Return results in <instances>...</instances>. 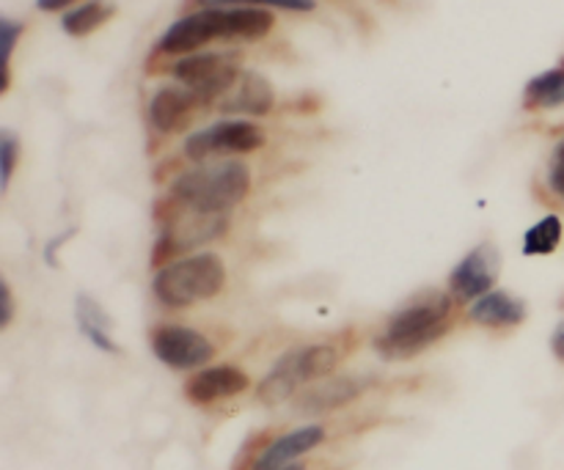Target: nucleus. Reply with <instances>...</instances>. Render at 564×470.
I'll use <instances>...</instances> for the list:
<instances>
[{
  "instance_id": "obj_26",
  "label": "nucleus",
  "mask_w": 564,
  "mask_h": 470,
  "mask_svg": "<svg viewBox=\"0 0 564 470\" xmlns=\"http://www.w3.org/2000/svg\"><path fill=\"white\" fill-rule=\"evenodd\" d=\"M551 352L556 356V361L564 363V319L560 325H556L554 336H551Z\"/></svg>"
},
{
  "instance_id": "obj_24",
  "label": "nucleus",
  "mask_w": 564,
  "mask_h": 470,
  "mask_svg": "<svg viewBox=\"0 0 564 470\" xmlns=\"http://www.w3.org/2000/svg\"><path fill=\"white\" fill-rule=\"evenodd\" d=\"M549 185L556 196L564 198V138L554 146V154H551L549 163Z\"/></svg>"
},
{
  "instance_id": "obj_2",
  "label": "nucleus",
  "mask_w": 564,
  "mask_h": 470,
  "mask_svg": "<svg viewBox=\"0 0 564 470\" xmlns=\"http://www.w3.org/2000/svg\"><path fill=\"white\" fill-rule=\"evenodd\" d=\"M251 193V171L240 160L198 163L171 182V198L187 212L226 215Z\"/></svg>"
},
{
  "instance_id": "obj_17",
  "label": "nucleus",
  "mask_w": 564,
  "mask_h": 470,
  "mask_svg": "<svg viewBox=\"0 0 564 470\" xmlns=\"http://www.w3.org/2000/svg\"><path fill=\"white\" fill-rule=\"evenodd\" d=\"M75 317H77V328H80V334L86 336L97 350L110 352V356H119L121 347L116 345L113 334H110L113 323H110L108 314L102 311V306H99L91 295H86V292L77 295Z\"/></svg>"
},
{
  "instance_id": "obj_19",
  "label": "nucleus",
  "mask_w": 564,
  "mask_h": 470,
  "mask_svg": "<svg viewBox=\"0 0 564 470\" xmlns=\"http://www.w3.org/2000/svg\"><path fill=\"white\" fill-rule=\"evenodd\" d=\"M564 226L560 215H545L523 234V256H551L562 245Z\"/></svg>"
},
{
  "instance_id": "obj_28",
  "label": "nucleus",
  "mask_w": 564,
  "mask_h": 470,
  "mask_svg": "<svg viewBox=\"0 0 564 470\" xmlns=\"http://www.w3.org/2000/svg\"><path fill=\"white\" fill-rule=\"evenodd\" d=\"M281 470H306L303 466H286V468H281Z\"/></svg>"
},
{
  "instance_id": "obj_23",
  "label": "nucleus",
  "mask_w": 564,
  "mask_h": 470,
  "mask_svg": "<svg viewBox=\"0 0 564 470\" xmlns=\"http://www.w3.org/2000/svg\"><path fill=\"white\" fill-rule=\"evenodd\" d=\"M22 31H25V25H22V22L11 20V17H0V42H3V66L11 64V53H14L17 39L22 36Z\"/></svg>"
},
{
  "instance_id": "obj_18",
  "label": "nucleus",
  "mask_w": 564,
  "mask_h": 470,
  "mask_svg": "<svg viewBox=\"0 0 564 470\" xmlns=\"http://www.w3.org/2000/svg\"><path fill=\"white\" fill-rule=\"evenodd\" d=\"M564 105V66L540 72L523 88V108L527 110H554Z\"/></svg>"
},
{
  "instance_id": "obj_3",
  "label": "nucleus",
  "mask_w": 564,
  "mask_h": 470,
  "mask_svg": "<svg viewBox=\"0 0 564 470\" xmlns=\"http://www.w3.org/2000/svg\"><path fill=\"white\" fill-rule=\"evenodd\" d=\"M226 267L215 253L176 259L160 267L152 281V295L165 308H191L196 303L213 300L224 292Z\"/></svg>"
},
{
  "instance_id": "obj_9",
  "label": "nucleus",
  "mask_w": 564,
  "mask_h": 470,
  "mask_svg": "<svg viewBox=\"0 0 564 470\" xmlns=\"http://www.w3.org/2000/svg\"><path fill=\"white\" fill-rule=\"evenodd\" d=\"M501 273V253L494 242H479L449 273V292L460 303H477L494 292Z\"/></svg>"
},
{
  "instance_id": "obj_5",
  "label": "nucleus",
  "mask_w": 564,
  "mask_h": 470,
  "mask_svg": "<svg viewBox=\"0 0 564 470\" xmlns=\"http://www.w3.org/2000/svg\"><path fill=\"white\" fill-rule=\"evenodd\" d=\"M169 72L180 86L191 88L207 105H213L215 99H224L242 75L237 53H193L185 58H176Z\"/></svg>"
},
{
  "instance_id": "obj_4",
  "label": "nucleus",
  "mask_w": 564,
  "mask_h": 470,
  "mask_svg": "<svg viewBox=\"0 0 564 470\" xmlns=\"http://www.w3.org/2000/svg\"><path fill=\"white\" fill-rule=\"evenodd\" d=\"M339 363L341 350L336 345H306L297 347V350L284 352V356L273 363L268 378L259 383L257 400L268 407L281 405V402L290 400L301 385L319 383V380L330 378Z\"/></svg>"
},
{
  "instance_id": "obj_22",
  "label": "nucleus",
  "mask_w": 564,
  "mask_h": 470,
  "mask_svg": "<svg viewBox=\"0 0 564 470\" xmlns=\"http://www.w3.org/2000/svg\"><path fill=\"white\" fill-rule=\"evenodd\" d=\"M17 160H20V141H17V135L11 130H0V176H3L0 185H3V190H9Z\"/></svg>"
},
{
  "instance_id": "obj_13",
  "label": "nucleus",
  "mask_w": 564,
  "mask_h": 470,
  "mask_svg": "<svg viewBox=\"0 0 564 470\" xmlns=\"http://www.w3.org/2000/svg\"><path fill=\"white\" fill-rule=\"evenodd\" d=\"M275 108V88L264 75L253 69H242L240 80L231 88L229 97L220 99L224 113L242 116H268Z\"/></svg>"
},
{
  "instance_id": "obj_27",
  "label": "nucleus",
  "mask_w": 564,
  "mask_h": 470,
  "mask_svg": "<svg viewBox=\"0 0 564 470\" xmlns=\"http://www.w3.org/2000/svg\"><path fill=\"white\" fill-rule=\"evenodd\" d=\"M72 3H75V0H36V9L39 11H64V9H69Z\"/></svg>"
},
{
  "instance_id": "obj_8",
  "label": "nucleus",
  "mask_w": 564,
  "mask_h": 470,
  "mask_svg": "<svg viewBox=\"0 0 564 470\" xmlns=\"http://www.w3.org/2000/svg\"><path fill=\"white\" fill-rule=\"evenodd\" d=\"M226 42V25H224V9H202L191 11V14L180 17L165 28V33L158 42V53L171 58V55H185L198 53L207 47L209 42Z\"/></svg>"
},
{
  "instance_id": "obj_14",
  "label": "nucleus",
  "mask_w": 564,
  "mask_h": 470,
  "mask_svg": "<svg viewBox=\"0 0 564 470\" xmlns=\"http://www.w3.org/2000/svg\"><path fill=\"white\" fill-rule=\"evenodd\" d=\"M325 440V429L319 424H308V427L295 429L290 435H281L273 444L264 446V451L259 455V460L253 462L251 470H281L286 466H295L297 457L308 455L312 449H317Z\"/></svg>"
},
{
  "instance_id": "obj_6",
  "label": "nucleus",
  "mask_w": 564,
  "mask_h": 470,
  "mask_svg": "<svg viewBox=\"0 0 564 470\" xmlns=\"http://www.w3.org/2000/svg\"><path fill=\"white\" fill-rule=\"evenodd\" d=\"M264 146V130L246 119H226L218 124L187 135L185 157L193 163H207L215 154H251Z\"/></svg>"
},
{
  "instance_id": "obj_1",
  "label": "nucleus",
  "mask_w": 564,
  "mask_h": 470,
  "mask_svg": "<svg viewBox=\"0 0 564 470\" xmlns=\"http://www.w3.org/2000/svg\"><path fill=\"white\" fill-rule=\"evenodd\" d=\"M452 297L438 289H427L413 297L408 306L391 314L383 334L375 339L380 356L386 361H402L416 352L427 350L435 341L449 334L452 323Z\"/></svg>"
},
{
  "instance_id": "obj_16",
  "label": "nucleus",
  "mask_w": 564,
  "mask_h": 470,
  "mask_svg": "<svg viewBox=\"0 0 564 470\" xmlns=\"http://www.w3.org/2000/svg\"><path fill=\"white\" fill-rule=\"evenodd\" d=\"M226 42H257L275 28V17L270 9L259 6H229L224 9Z\"/></svg>"
},
{
  "instance_id": "obj_15",
  "label": "nucleus",
  "mask_w": 564,
  "mask_h": 470,
  "mask_svg": "<svg viewBox=\"0 0 564 470\" xmlns=\"http://www.w3.org/2000/svg\"><path fill=\"white\" fill-rule=\"evenodd\" d=\"M529 308L521 297L510 295V292L494 289L485 297H479L477 303H471L468 308V317L471 323L482 325V328H516L527 319Z\"/></svg>"
},
{
  "instance_id": "obj_20",
  "label": "nucleus",
  "mask_w": 564,
  "mask_h": 470,
  "mask_svg": "<svg viewBox=\"0 0 564 470\" xmlns=\"http://www.w3.org/2000/svg\"><path fill=\"white\" fill-rule=\"evenodd\" d=\"M113 14V6L102 3V0H88V3L66 11L64 20H61V28H64L69 36H88V33H94L97 28H102Z\"/></svg>"
},
{
  "instance_id": "obj_11",
  "label": "nucleus",
  "mask_w": 564,
  "mask_h": 470,
  "mask_svg": "<svg viewBox=\"0 0 564 470\" xmlns=\"http://www.w3.org/2000/svg\"><path fill=\"white\" fill-rule=\"evenodd\" d=\"M369 380L364 378H325L317 385L303 391L297 396L295 407L303 416H323V413H334L339 407L350 405L358 396L367 391Z\"/></svg>"
},
{
  "instance_id": "obj_10",
  "label": "nucleus",
  "mask_w": 564,
  "mask_h": 470,
  "mask_svg": "<svg viewBox=\"0 0 564 470\" xmlns=\"http://www.w3.org/2000/svg\"><path fill=\"white\" fill-rule=\"evenodd\" d=\"M204 99L185 86H163L152 94L149 102V121L163 135L182 132L193 121V116L204 108Z\"/></svg>"
},
{
  "instance_id": "obj_21",
  "label": "nucleus",
  "mask_w": 564,
  "mask_h": 470,
  "mask_svg": "<svg viewBox=\"0 0 564 470\" xmlns=\"http://www.w3.org/2000/svg\"><path fill=\"white\" fill-rule=\"evenodd\" d=\"M185 11L202 9H229V6H259V9H284V11H312L314 0H185Z\"/></svg>"
},
{
  "instance_id": "obj_12",
  "label": "nucleus",
  "mask_w": 564,
  "mask_h": 470,
  "mask_svg": "<svg viewBox=\"0 0 564 470\" xmlns=\"http://www.w3.org/2000/svg\"><path fill=\"white\" fill-rule=\"evenodd\" d=\"M251 380L237 367H209L198 369L185 383V396L193 405H213V402L231 400V396L248 391Z\"/></svg>"
},
{
  "instance_id": "obj_7",
  "label": "nucleus",
  "mask_w": 564,
  "mask_h": 470,
  "mask_svg": "<svg viewBox=\"0 0 564 470\" xmlns=\"http://www.w3.org/2000/svg\"><path fill=\"white\" fill-rule=\"evenodd\" d=\"M149 347L154 358L176 372H193L213 361L215 345L198 330L185 328V325H158L149 334Z\"/></svg>"
},
{
  "instance_id": "obj_25",
  "label": "nucleus",
  "mask_w": 564,
  "mask_h": 470,
  "mask_svg": "<svg viewBox=\"0 0 564 470\" xmlns=\"http://www.w3.org/2000/svg\"><path fill=\"white\" fill-rule=\"evenodd\" d=\"M11 319H14V297H11L9 284H3V319H0V328H9Z\"/></svg>"
}]
</instances>
